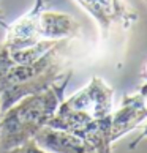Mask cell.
<instances>
[{
  "label": "cell",
  "mask_w": 147,
  "mask_h": 153,
  "mask_svg": "<svg viewBox=\"0 0 147 153\" xmlns=\"http://www.w3.org/2000/svg\"><path fill=\"white\" fill-rule=\"evenodd\" d=\"M66 39H59L48 52L30 63H13L0 48V114L29 95H37L54 85L65 74L63 49Z\"/></svg>",
  "instance_id": "obj_1"
},
{
  "label": "cell",
  "mask_w": 147,
  "mask_h": 153,
  "mask_svg": "<svg viewBox=\"0 0 147 153\" xmlns=\"http://www.w3.org/2000/svg\"><path fill=\"white\" fill-rule=\"evenodd\" d=\"M71 74V71L65 73L48 90L25 96L3 112L0 117V152L22 145L46 126L63 101Z\"/></svg>",
  "instance_id": "obj_2"
},
{
  "label": "cell",
  "mask_w": 147,
  "mask_h": 153,
  "mask_svg": "<svg viewBox=\"0 0 147 153\" xmlns=\"http://www.w3.org/2000/svg\"><path fill=\"white\" fill-rule=\"evenodd\" d=\"M112 88L95 76L84 88L62 101L46 126L76 133L90 122L112 115Z\"/></svg>",
  "instance_id": "obj_3"
},
{
  "label": "cell",
  "mask_w": 147,
  "mask_h": 153,
  "mask_svg": "<svg viewBox=\"0 0 147 153\" xmlns=\"http://www.w3.org/2000/svg\"><path fill=\"white\" fill-rule=\"evenodd\" d=\"M81 7L98 22L101 36H108L109 29L114 24H120L123 29H128L138 14L127 7L125 0H76Z\"/></svg>",
  "instance_id": "obj_4"
},
{
  "label": "cell",
  "mask_w": 147,
  "mask_h": 153,
  "mask_svg": "<svg viewBox=\"0 0 147 153\" xmlns=\"http://www.w3.org/2000/svg\"><path fill=\"white\" fill-rule=\"evenodd\" d=\"M44 7H46L44 0H35V5L29 13H25L13 24L7 25V38L3 48H7L8 51H18L43 41L40 38V19Z\"/></svg>",
  "instance_id": "obj_5"
},
{
  "label": "cell",
  "mask_w": 147,
  "mask_h": 153,
  "mask_svg": "<svg viewBox=\"0 0 147 153\" xmlns=\"http://www.w3.org/2000/svg\"><path fill=\"white\" fill-rule=\"evenodd\" d=\"M147 120V98L138 90L133 95H125L122 98L120 107L112 112L111 117V142H116L127 133L138 128Z\"/></svg>",
  "instance_id": "obj_6"
},
{
  "label": "cell",
  "mask_w": 147,
  "mask_h": 153,
  "mask_svg": "<svg viewBox=\"0 0 147 153\" xmlns=\"http://www.w3.org/2000/svg\"><path fill=\"white\" fill-rule=\"evenodd\" d=\"M33 140L40 149L46 150L48 153H97L76 134L49 126L40 129L33 136Z\"/></svg>",
  "instance_id": "obj_7"
},
{
  "label": "cell",
  "mask_w": 147,
  "mask_h": 153,
  "mask_svg": "<svg viewBox=\"0 0 147 153\" xmlns=\"http://www.w3.org/2000/svg\"><path fill=\"white\" fill-rule=\"evenodd\" d=\"M79 24L65 13L46 11L40 19V38L41 39H71L79 35Z\"/></svg>",
  "instance_id": "obj_8"
},
{
  "label": "cell",
  "mask_w": 147,
  "mask_h": 153,
  "mask_svg": "<svg viewBox=\"0 0 147 153\" xmlns=\"http://www.w3.org/2000/svg\"><path fill=\"white\" fill-rule=\"evenodd\" d=\"M0 153H48V152L40 149L35 140L30 139V140H27V142H24L22 145H18V147H14V149L5 150V152H0Z\"/></svg>",
  "instance_id": "obj_9"
},
{
  "label": "cell",
  "mask_w": 147,
  "mask_h": 153,
  "mask_svg": "<svg viewBox=\"0 0 147 153\" xmlns=\"http://www.w3.org/2000/svg\"><path fill=\"white\" fill-rule=\"evenodd\" d=\"M144 139H147V125H146V126H144V129H143V133H141V134L138 136V137L134 139V140H133L131 144H130V150H134V149H136V147H138V145H139L141 142H143Z\"/></svg>",
  "instance_id": "obj_10"
},
{
  "label": "cell",
  "mask_w": 147,
  "mask_h": 153,
  "mask_svg": "<svg viewBox=\"0 0 147 153\" xmlns=\"http://www.w3.org/2000/svg\"><path fill=\"white\" fill-rule=\"evenodd\" d=\"M0 25H3V27H5V29H7V25H8V24H7V22H5V21H3V11H2V10H0Z\"/></svg>",
  "instance_id": "obj_11"
},
{
  "label": "cell",
  "mask_w": 147,
  "mask_h": 153,
  "mask_svg": "<svg viewBox=\"0 0 147 153\" xmlns=\"http://www.w3.org/2000/svg\"><path fill=\"white\" fill-rule=\"evenodd\" d=\"M143 77L146 79V82H147V63H146V68H144V71H143Z\"/></svg>",
  "instance_id": "obj_12"
}]
</instances>
